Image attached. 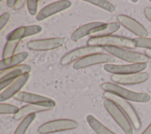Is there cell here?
<instances>
[{
	"instance_id": "6da1fadb",
	"label": "cell",
	"mask_w": 151,
	"mask_h": 134,
	"mask_svg": "<svg viewBox=\"0 0 151 134\" xmlns=\"http://www.w3.org/2000/svg\"><path fill=\"white\" fill-rule=\"evenodd\" d=\"M101 87L105 92L110 93L126 100L146 103L150 100V95L147 93L133 91L110 82L102 83Z\"/></svg>"
},
{
	"instance_id": "d4e9b609",
	"label": "cell",
	"mask_w": 151,
	"mask_h": 134,
	"mask_svg": "<svg viewBox=\"0 0 151 134\" xmlns=\"http://www.w3.org/2000/svg\"><path fill=\"white\" fill-rule=\"evenodd\" d=\"M84 1L94 5L110 12H113L115 11L114 6L109 1L106 0H85Z\"/></svg>"
},
{
	"instance_id": "4316f807",
	"label": "cell",
	"mask_w": 151,
	"mask_h": 134,
	"mask_svg": "<svg viewBox=\"0 0 151 134\" xmlns=\"http://www.w3.org/2000/svg\"><path fill=\"white\" fill-rule=\"evenodd\" d=\"M19 109L13 104L8 103H1L0 104V113L1 114H13L15 115Z\"/></svg>"
},
{
	"instance_id": "e0dca14e",
	"label": "cell",
	"mask_w": 151,
	"mask_h": 134,
	"mask_svg": "<svg viewBox=\"0 0 151 134\" xmlns=\"http://www.w3.org/2000/svg\"><path fill=\"white\" fill-rule=\"evenodd\" d=\"M31 68L27 64H21L16 67L0 71V82L15 80L19 76L29 73Z\"/></svg>"
},
{
	"instance_id": "8fae6325",
	"label": "cell",
	"mask_w": 151,
	"mask_h": 134,
	"mask_svg": "<svg viewBox=\"0 0 151 134\" xmlns=\"http://www.w3.org/2000/svg\"><path fill=\"white\" fill-rule=\"evenodd\" d=\"M63 44V38H52L31 41L27 43V47L31 50L42 51L58 48L61 47Z\"/></svg>"
},
{
	"instance_id": "8992f818",
	"label": "cell",
	"mask_w": 151,
	"mask_h": 134,
	"mask_svg": "<svg viewBox=\"0 0 151 134\" xmlns=\"http://www.w3.org/2000/svg\"><path fill=\"white\" fill-rule=\"evenodd\" d=\"M78 123L74 120L68 119H57L41 125L38 129L40 134H49L55 132L76 129Z\"/></svg>"
},
{
	"instance_id": "ac0fdd59",
	"label": "cell",
	"mask_w": 151,
	"mask_h": 134,
	"mask_svg": "<svg viewBox=\"0 0 151 134\" xmlns=\"http://www.w3.org/2000/svg\"><path fill=\"white\" fill-rule=\"evenodd\" d=\"M28 53L26 51L19 53L8 58H4L0 61V71H3L9 68L19 66L28 57Z\"/></svg>"
},
{
	"instance_id": "1f68e13d",
	"label": "cell",
	"mask_w": 151,
	"mask_h": 134,
	"mask_svg": "<svg viewBox=\"0 0 151 134\" xmlns=\"http://www.w3.org/2000/svg\"><path fill=\"white\" fill-rule=\"evenodd\" d=\"M17 1H11V0H8L6 1V4L9 7H14Z\"/></svg>"
},
{
	"instance_id": "52a82bcc",
	"label": "cell",
	"mask_w": 151,
	"mask_h": 134,
	"mask_svg": "<svg viewBox=\"0 0 151 134\" xmlns=\"http://www.w3.org/2000/svg\"><path fill=\"white\" fill-rule=\"evenodd\" d=\"M116 61V58L109 54L97 53L89 55L81 60H77L73 66L76 70H80L93 65L102 63H112Z\"/></svg>"
},
{
	"instance_id": "7402d4cb",
	"label": "cell",
	"mask_w": 151,
	"mask_h": 134,
	"mask_svg": "<svg viewBox=\"0 0 151 134\" xmlns=\"http://www.w3.org/2000/svg\"><path fill=\"white\" fill-rule=\"evenodd\" d=\"M86 120L90 127L97 134H116L91 115H88L86 117Z\"/></svg>"
},
{
	"instance_id": "ba28073f",
	"label": "cell",
	"mask_w": 151,
	"mask_h": 134,
	"mask_svg": "<svg viewBox=\"0 0 151 134\" xmlns=\"http://www.w3.org/2000/svg\"><path fill=\"white\" fill-rule=\"evenodd\" d=\"M14 98L17 100L34 104L53 109L56 103L55 102L49 97L26 91H19Z\"/></svg>"
},
{
	"instance_id": "277c9868",
	"label": "cell",
	"mask_w": 151,
	"mask_h": 134,
	"mask_svg": "<svg viewBox=\"0 0 151 134\" xmlns=\"http://www.w3.org/2000/svg\"><path fill=\"white\" fill-rule=\"evenodd\" d=\"M103 105L107 112L121 128L125 134H133V130L131 123L122 110L111 100L106 99Z\"/></svg>"
},
{
	"instance_id": "30bf717a",
	"label": "cell",
	"mask_w": 151,
	"mask_h": 134,
	"mask_svg": "<svg viewBox=\"0 0 151 134\" xmlns=\"http://www.w3.org/2000/svg\"><path fill=\"white\" fill-rule=\"evenodd\" d=\"M147 67L146 63H132L129 64H106L103 68L108 73L123 75L141 72Z\"/></svg>"
},
{
	"instance_id": "3957f363",
	"label": "cell",
	"mask_w": 151,
	"mask_h": 134,
	"mask_svg": "<svg viewBox=\"0 0 151 134\" xmlns=\"http://www.w3.org/2000/svg\"><path fill=\"white\" fill-rule=\"evenodd\" d=\"M103 96L106 99H109L113 102L122 110L134 129L139 130L140 128V119L137 112L129 102L125 99L109 92H104Z\"/></svg>"
},
{
	"instance_id": "d6a6232c",
	"label": "cell",
	"mask_w": 151,
	"mask_h": 134,
	"mask_svg": "<svg viewBox=\"0 0 151 134\" xmlns=\"http://www.w3.org/2000/svg\"><path fill=\"white\" fill-rule=\"evenodd\" d=\"M141 134H151V123Z\"/></svg>"
},
{
	"instance_id": "4fadbf2b",
	"label": "cell",
	"mask_w": 151,
	"mask_h": 134,
	"mask_svg": "<svg viewBox=\"0 0 151 134\" xmlns=\"http://www.w3.org/2000/svg\"><path fill=\"white\" fill-rule=\"evenodd\" d=\"M149 74L146 72H139L132 74L119 75L113 74L111 77V80L116 83L130 85L142 83L148 80Z\"/></svg>"
},
{
	"instance_id": "7a4b0ae2",
	"label": "cell",
	"mask_w": 151,
	"mask_h": 134,
	"mask_svg": "<svg viewBox=\"0 0 151 134\" xmlns=\"http://www.w3.org/2000/svg\"><path fill=\"white\" fill-rule=\"evenodd\" d=\"M87 44L88 46L100 47L105 46L127 48H134L136 47L133 39L117 35H108L98 37H93L88 40Z\"/></svg>"
},
{
	"instance_id": "cb8c5ba5",
	"label": "cell",
	"mask_w": 151,
	"mask_h": 134,
	"mask_svg": "<svg viewBox=\"0 0 151 134\" xmlns=\"http://www.w3.org/2000/svg\"><path fill=\"white\" fill-rule=\"evenodd\" d=\"M20 40H8L4 48L2 57L4 58H8L14 55Z\"/></svg>"
},
{
	"instance_id": "836d02e7",
	"label": "cell",
	"mask_w": 151,
	"mask_h": 134,
	"mask_svg": "<svg viewBox=\"0 0 151 134\" xmlns=\"http://www.w3.org/2000/svg\"><path fill=\"white\" fill-rule=\"evenodd\" d=\"M145 55L149 58H151V50H146L145 51Z\"/></svg>"
},
{
	"instance_id": "d6986e66",
	"label": "cell",
	"mask_w": 151,
	"mask_h": 134,
	"mask_svg": "<svg viewBox=\"0 0 151 134\" xmlns=\"http://www.w3.org/2000/svg\"><path fill=\"white\" fill-rule=\"evenodd\" d=\"M104 23L102 22H92L82 25L77 28L71 34V38L73 41H77L88 35H92L93 30Z\"/></svg>"
},
{
	"instance_id": "f1b7e54d",
	"label": "cell",
	"mask_w": 151,
	"mask_h": 134,
	"mask_svg": "<svg viewBox=\"0 0 151 134\" xmlns=\"http://www.w3.org/2000/svg\"><path fill=\"white\" fill-rule=\"evenodd\" d=\"M11 15L8 12H5L2 14L0 17V31H2V29L5 27L8 21L9 20Z\"/></svg>"
},
{
	"instance_id": "603a6c76",
	"label": "cell",
	"mask_w": 151,
	"mask_h": 134,
	"mask_svg": "<svg viewBox=\"0 0 151 134\" xmlns=\"http://www.w3.org/2000/svg\"><path fill=\"white\" fill-rule=\"evenodd\" d=\"M35 117L36 114L34 113L24 118L17 128L14 134H25L28 128L35 119Z\"/></svg>"
},
{
	"instance_id": "484cf974",
	"label": "cell",
	"mask_w": 151,
	"mask_h": 134,
	"mask_svg": "<svg viewBox=\"0 0 151 134\" xmlns=\"http://www.w3.org/2000/svg\"><path fill=\"white\" fill-rule=\"evenodd\" d=\"M136 47L147 48L151 50V38L147 37H137L133 39Z\"/></svg>"
},
{
	"instance_id": "ffe728a7",
	"label": "cell",
	"mask_w": 151,
	"mask_h": 134,
	"mask_svg": "<svg viewBox=\"0 0 151 134\" xmlns=\"http://www.w3.org/2000/svg\"><path fill=\"white\" fill-rule=\"evenodd\" d=\"M50 110H51V109L43 106L28 104L19 109V111L13 116V119L15 120H19L21 119H23L29 115L45 112Z\"/></svg>"
},
{
	"instance_id": "e575fe53",
	"label": "cell",
	"mask_w": 151,
	"mask_h": 134,
	"mask_svg": "<svg viewBox=\"0 0 151 134\" xmlns=\"http://www.w3.org/2000/svg\"><path fill=\"white\" fill-rule=\"evenodd\" d=\"M150 2H151V1H150Z\"/></svg>"
},
{
	"instance_id": "f546056e",
	"label": "cell",
	"mask_w": 151,
	"mask_h": 134,
	"mask_svg": "<svg viewBox=\"0 0 151 134\" xmlns=\"http://www.w3.org/2000/svg\"><path fill=\"white\" fill-rule=\"evenodd\" d=\"M144 14L146 18L151 22V8L146 7L144 9Z\"/></svg>"
},
{
	"instance_id": "83f0119b",
	"label": "cell",
	"mask_w": 151,
	"mask_h": 134,
	"mask_svg": "<svg viewBox=\"0 0 151 134\" xmlns=\"http://www.w3.org/2000/svg\"><path fill=\"white\" fill-rule=\"evenodd\" d=\"M38 1L37 0H28L27 1V5L29 13L31 15H36L37 12Z\"/></svg>"
},
{
	"instance_id": "9a60e30c",
	"label": "cell",
	"mask_w": 151,
	"mask_h": 134,
	"mask_svg": "<svg viewBox=\"0 0 151 134\" xmlns=\"http://www.w3.org/2000/svg\"><path fill=\"white\" fill-rule=\"evenodd\" d=\"M29 78V74H23L16 79L7 88H6L0 94L1 102L6 101L18 93L21 89L24 86Z\"/></svg>"
},
{
	"instance_id": "4dcf8cb0",
	"label": "cell",
	"mask_w": 151,
	"mask_h": 134,
	"mask_svg": "<svg viewBox=\"0 0 151 134\" xmlns=\"http://www.w3.org/2000/svg\"><path fill=\"white\" fill-rule=\"evenodd\" d=\"M25 2V1H17L14 8H15L16 9L21 8L23 6V5H24Z\"/></svg>"
},
{
	"instance_id": "2e32d148",
	"label": "cell",
	"mask_w": 151,
	"mask_h": 134,
	"mask_svg": "<svg viewBox=\"0 0 151 134\" xmlns=\"http://www.w3.org/2000/svg\"><path fill=\"white\" fill-rule=\"evenodd\" d=\"M42 27L38 25H32L18 28L8 34V40H21V39L37 34L41 32Z\"/></svg>"
},
{
	"instance_id": "5bb4252c",
	"label": "cell",
	"mask_w": 151,
	"mask_h": 134,
	"mask_svg": "<svg viewBox=\"0 0 151 134\" xmlns=\"http://www.w3.org/2000/svg\"><path fill=\"white\" fill-rule=\"evenodd\" d=\"M117 20L120 24L139 37H146L148 35L147 30L140 23L129 16L119 15Z\"/></svg>"
},
{
	"instance_id": "7c38bea8",
	"label": "cell",
	"mask_w": 151,
	"mask_h": 134,
	"mask_svg": "<svg viewBox=\"0 0 151 134\" xmlns=\"http://www.w3.org/2000/svg\"><path fill=\"white\" fill-rule=\"evenodd\" d=\"M71 5V2L67 0H62L52 2L41 9L37 15L36 19L38 21L44 20L57 13L68 9Z\"/></svg>"
},
{
	"instance_id": "5b68a950",
	"label": "cell",
	"mask_w": 151,
	"mask_h": 134,
	"mask_svg": "<svg viewBox=\"0 0 151 134\" xmlns=\"http://www.w3.org/2000/svg\"><path fill=\"white\" fill-rule=\"evenodd\" d=\"M103 49L113 57L132 63H146L149 60V58L145 54L120 47L105 46L103 47Z\"/></svg>"
},
{
	"instance_id": "44dd1931",
	"label": "cell",
	"mask_w": 151,
	"mask_h": 134,
	"mask_svg": "<svg viewBox=\"0 0 151 134\" xmlns=\"http://www.w3.org/2000/svg\"><path fill=\"white\" fill-rule=\"evenodd\" d=\"M120 27V24L117 22L109 24L104 23L103 25L96 28L93 31L92 35L94 36V37L111 35V34L119 30Z\"/></svg>"
},
{
	"instance_id": "9c48e42d",
	"label": "cell",
	"mask_w": 151,
	"mask_h": 134,
	"mask_svg": "<svg viewBox=\"0 0 151 134\" xmlns=\"http://www.w3.org/2000/svg\"><path fill=\"white\" fill-rule=\"evenodd\" d=\"M101 50L100 47L86 46L76 48L64 55L61 59L62 66H67L76 60H81L89 55L99 53Z\"/></svg>"
}]
</instances>
